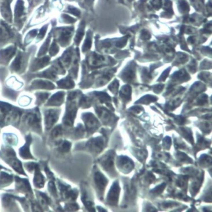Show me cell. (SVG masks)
<instances>
[{"mask_svg": "<svg viewBox=\"0 0 212 212\" xmlns=\"http://www.w3.org/2000/svg\"><path fill=\"white\" fill-rule=\"evenodd\" d=\"M114 151H109L99 159V162L103 169L109 174L113 175L114 173Z\"/></svg>", "mask_w": 212, "mask_h": 212, "instance_id": "obj_1", "label": "cell"}, {"mask_svg": "<svg viewBox=\"0 0 212 212\" xmlns=\"http://www.w3.org/2000/svg\"><path fill=\"white\" fill-rule=\"evenodd\" d=\"M94 182L98 196L102 199L105 189L108 183V179L100 171H96L94 175Z\"/></svg>", "mask_w": 212, "mask_h": 212, "instance_id": "obj_2", "label": "cell"}, {"mask_svg": "<svg viewBox=\"0 0 212 212\" xmlns=\"http://www.w3.org/2000/svg\"><path fill=\"white\" fill-rule=\"evenodd\" d=\"M105 139L101 136L92 138L85 144V147L94 153H99L102 151L105 145Z\"/></svg>", "mask_w": 212, "mask_h": 212, "instance_id": "obj_3", "label": "cell"}, {"mask_svg": "<svg viewBox=\"0 0 212 212\" xmlns=\"http://www.w3.org/2000/svg\"><path fill=\"white\" fill-rule=\"evenodd\" d=\"M120 189L119 183L115 181L111 186L107 197V202L111 206H116L118 203Z\"/></svg>", "mask_w": 212, "mask_h": 212, "instance_id": "obj_4", "label": "cell"}, {"mask_svg": "<svg viewBox=\"0 0 212 212\" xmlns=\"http://www.w3.org/2000/svg\"><path fill=\"white\" fill-rule=\"evenodd\" d=\"M117 164L118 168L124 172H129L133 167L132 161L126 156H120L118 157Z\"/></svg>", "mask_w": 212, "mask_h": 212, "instance_id": "obj_5", "label": "cell"}, {"mask_svg": "<svg viewBox=\"0 0 212 212\" xmlns=\"http://www.w3.org/2000/svg\"><path fill=\"white\" fill-rule=\"evenodd\" d=\"M34 183L36 186L38 188H42L44 184V177L41 173L39 170H36L35 177L34 178Z\"/></svg>", "mask_w": 212, "mask_h": 212, "instance_id": "obj_6", "label": "cell"}, {"mask_svg": "<svg viewBox=\"0 0 212 212\" xmlns=\"http://www.w3.org/2000/svg\"><path fill=\"white\" fill-rule=\"evenodd\" d=\"M30 141V138H28L27 142L25 145L23 146L21 149V156H23L24 158H31V154L30 153L29 149V144Z\"/></svg>", "mask_w": 212, "mask_h": 212, "instance_id": "obj_7", "label": "cell"}, {"mask_svg": "<svg viewBox=\"0 0 212 212\" xmlns=\"http://www.w3.org/2000/svg\"><path fill=\"white\" fill-rule=\"evenodd\" d=\"M24 6L22 0H18L15 9V14L18 17H20L22 15L23 12Z\"/></svg>", "mask_w": 212, "mask_h": 212, "instance_id": "obj_8", "label": "cell"}, {"mask_svg": "<svg viewBox=\"0 0 212 212\" xmlns=\"http://www.w3.org/2000/svg\"><path fill=\"white\" fill-rule=\"evenodd\" d=\"M71 144L67 141H64L61 142L59 146V149L63 152H68L70 149Z\"/></svg>", "mask_w": 212, "mask_h": 212, "instance_id": "obj_9", "label": "cell"}, {"mask_svg": "<svg viewBox=\"0 0 212 212\" xmlns=\"http://www.w3.org/2000/svg\"><path fill=\"white\" fill-rule=\"evenodd\" d=\"M62 127L60 126H57L55 128L52 132L51 135L53 138H55L60 136L62 134Z\"/></svg>", "mask_w": 212, "mask_h": 212, "instance_id": "obj_10", "label": "cell"}, {"mask_svg": "<svg viewBox=\"0 0 212 212\" xmlns=\"http://www.w3.org/2000/svg\"><path fill=\"white\" fill-rule=\"evenodd\" d=\"M49 191L55 196H57V190L56 187L55 185V183L53 181H51L49 184Z\"/></svg>", "mask_w": 212, "mask_h": 212, "instance_id": "obj_11", "label": "cell"}, {"mask_svg": "<svg viewBox=\"0 0 212 212\" xmlns=\"http://www.w3.org/2000/svg\"><path fill=\"white\" fill-rule=\"evenodd\" d=\"M65 207L66 210L69 211H75L79 209V206L76 204H68L66 205Z\"/></svg>", "mask_w": 212, "mask_h": 212, "instance_id": "obj_12", "label": "cell"}, {"mask_svg": "<svg viewBox=\"0 0 212 212\" xmlns=\"http://www.w3.org/2000/svg\"><path fill=\"white\" fill-rule=\"evenodd\" d=\"M71 11L72 12V13L74 14L75 15L79 16V14H80V13L79 12V11L77 10H75V9H71Z\"/></svg>", "mask_w": 212, "mask_h": 212, "instance_id": "obj_13", "label": "cell"}]
</instances>
